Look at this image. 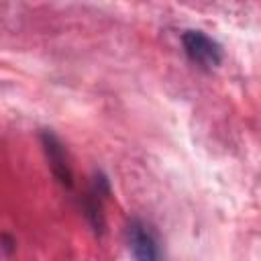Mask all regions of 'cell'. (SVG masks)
<instances>
[{
	"mask_svg": "<svg viewBox=\"0 0 261 261\" xmlns=\"http://www.w3.org/2000/svg\"><path fill=\"white\" fill-rule=\"evenodd\" d=\"M181 47L186 57L204 71L216 69L224 57L220 43L198 29H188L181 33Z\"/></svg>",
	"mask_w": 261,
	"mask_h": 261,
	"instance_id": "1",
	"label": "cell"
},
{
	"mask_svg": "<svg viewBox=\"0 0 261 261\" xmlns=\"http://www.w3.org/2000/svg\"><path fill=\"white\" fill-rule=\"evenodd\" d=\"M126 243L137 261H167L159 234L155 228L141 220V218H130L126 222Z\"/></svg>",
	"mask_w": 261,
	"mask_h": 261,
	"instance_id": "2",
	"label": "cell"
},
{
	"mask_svg": "<svg viewBox=\"0 0 261 261\" xmlns=\"http://www.w3.org/2000/svg\"><path fill=\"white\" fill-rule=\"evenodd\" d=\"M110 196V184L104 173H96L92 186L82 196V210L94 232L104 230V200Z\"/></svg>",
	"mask_w": 261,
	"mask_h": 261,
	"instance_id": "3",
	"label": "cell"
},
{
	"mask_svg": "<svg viewBox=\"0 0 261 261\" xmlns=\"http://www.w3.org/2000/svg\"><path fill=\"white\" fill-rule=\"evenodd\" d=\"M41 141H43V149L47 153L49 167H51L53 175L57 177V181L63 188L71 190L73 188V171H71V165H69V159H67L63 143L51 130H43L41 133Z\"/></svg>",
	"mask_w": 261,
	"mask_h": 261,
	"instance_id": "4",
	"label": "cell"
}]
</instances>
